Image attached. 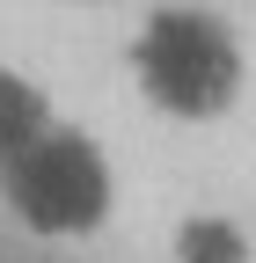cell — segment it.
I'll list each match as a JSON object with an SVG mask.
<instances>
[{"label":"cell","instance_id":"6da1fadb","mask_svg":"<svg viewBox=\"0 0 256 263\" xmlns=\"http://www.w3.org/2000/svg\"><path fill=\"white\" fill-rule=\"evenodd\" d=\"M132 81L169 117H220L242 95V44L205 8H161L132 37Z\"/></svg>","mask_w":256,"mask_h":263},{"label":"cell","instance_id":"7a4b0ae2","mask_svg":"<svg viewBox=\"0 0 256 263\" xmlns=\"http://www.w3.org/2000/svg\"><path fill=\"white\" fill-rule=\"evenodd\" d=\"M0 190H8L15 219L37 234H88L110 212V161L95 154V139L51 124L29 154H15L0 168Z\"/></svg>","mask_w":256,"mask_h":263},{"label":"cell","instance_id":"3957f363","mask_svg":"<svg viewBox=\"0 0 256 263\" xmlns=\"http://www.w3.org/2000/svg\"><path fill=\"white\" fill-rule=\"evenodd\" d=\"M44 132H51V103L22 73H0V168H8L15 154H29Z\"/></svg>","mask_w":256,"mask_h":263},{"label":"cell","instance_id":"277c9868","mask_svg":"<svg viewBox=\"0 0 256 263\" xmlns=\"http://www.w3.org/2000/svg\"><path fill=\"white\" fill-rule=\"evenodd\" d=\"M176 263H249V234L227 212H198L176 227Z\"/></svg>","mask_w":256,"mask_h":263}]
</instances>
